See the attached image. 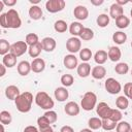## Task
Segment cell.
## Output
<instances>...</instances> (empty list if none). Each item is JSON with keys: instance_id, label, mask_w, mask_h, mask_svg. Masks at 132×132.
<instances>
[{"instance_id": "cell-1", "label": "cell", "mask_w": 132, "mask_h": 132, "mask_svg": "<svg viewBox=\"0 0 132 132\" xmlns=\"http://www.w3.org/2000/svg\"><path fill=\"white\" fill-rule=\"evenodd\" d=\"M32 102H33V95L30 92L21 93V95L14 100V104L16 106V109L23 113L29 112L31 110Z\"/></svg>"}, {"instance_id": "cell-2", "label": "cell", "mask_w": 132, "mask_h": 132, "mask_svg": "<svg viewBox=\"0 0 132 132\" xmlns=\"http://www.w3.org/2000/svg\"><path fill=\"white\" fill-rule=\"evenodd\" d=\"M35 103L42 109H45V110H51L55 103H54V100L51 98V96L46 93V92H38L35 96Z\"/></svg>"}, {"instance_id": "cell-3", "label": "cell", "mask_w": 132, "mask_h": 132, "mask_svg": "<svg viewBox=\"0 0 132 132\" xmlns=\"http://www.w3.org/2000/svg\"><path fill=\"white\" fill-rule=\"evenodd\" d=\"M96 103H97V96L94 92H87L85 93L81 101H80V106L84 110L86 111H90L92 109H94V107H96Z\"/></svg>"}, {"instance_id": "cell-4", "label": "cell", "mask_w": 132, "mask_h": 132, "mask_svg": "<svg viewBox=\"0 0 132 132\" xmlns=\"http://www.w3.org/2000/svg\"><path fill=\"white\" fill-rule=\"evenodd\" d=\"M6 13V21H7V28H11V29H18L21 27L22 25V21L21 18L19 15V12L13 9L10 8Z\"/></svg>"}, {"instance_id": "cell-5", "label": "cell", "mask_w": 132, "mask_h": 132, "mask_svg": "<svg viewBox=\"0 0 132 132\" xmlns=\"http://www.w3.org/2000/svg\"><path fill=\"white\" fill-rule=\"evenodd\" d=\"M65 1L64 0H48L45 2V8L51 13H56L62 11L65 8Z\"/></svg>"}, {"instance_id": "cell-6", "label": "cell", "mask_w": 132, "mask_h": 132, "mask_svg": "<svg viewBox=\"0 0 132 132\" xmlns=\"http://www.w3.org/2000/svg\"><path fill=\"white\" fill-rule=\"evenodd\" d=\"M104 87H105V90L111 94V95H116V94H119L121 91H122V86L121 84L113 77H109L105 80V84H104Z\"/></svg>"}, {"instance_id": "cell-7", "label": "cell", "mask_w": 132, "mask_h": 132, "mask_svg": "<svg viewBox=\"0 0 132 132\" xmlns=\"http://www.w3.org/2000/svg\"><path fill=\"white\" fill-rule=\"evenodd\" d=\"M28 48H29V46L26 43V41H21L20 40V41H16V42L11 44L10 53L18 58V57H21L22 55H24L28 51Z\"/></svg>"}, {"instance_id": "cell-8", "label": "cell", "mask_w": 132, "mask_h": 132, "mask_svg": "<svg viewBox=\"0 0 132 132\" xmlns=\"http://www.w3.org/2000/svg\"><path fill=\"white\" fill-rule=\"evenodd\" d=\"M81 41L78 37H70L68 38V40L66 41V50L70 53V54H75L77 52H79L81 48Z\"/></svg>"}, {"instance_id": "cell-9", "label": "cell", "mask_w": 132, "mask_h": 132, "mask_svg": "<svg viewBox=\"0 0 132 132\" xmlns=\"http://www.w3.org/2000/svg\"><path fill=\"white\" fill-rule=\"evenodd\" d=\"M64 111L66 112V114L70 116V117H74L77 116L80 111V107L79 105L74 102V101H69L68 103H66V105L64 106Z\"/></svg>"}, {"instance_id": "cell-10", "label": "cell", "mask_w": 132, "mask_h": 132, "mask_svg": "<svg viewBox=\"0 0 132 132\" xmlns=\"http://www.w3.org/2000/svg\"><path fill=\"white\" fill-rule=\"evenodd\" d=\"M63 64L64 66L67 68V69H74V68H77L78 66V61H77V58L73 55V54H69V55H66L63 59Z\"/></svg>"}, {"instance_id": "cell-11", "label": "cell", "mask_w": 132, "mask_h": 132, "mask_svg": "<svg viewBox=\"0 0 132 132\" xmlns=\"http://www.w3.org/2000/svg\"><path fill=\"white\" fill-rule=\"evenodd\" d=\"M73 14L78 21H85L89 16V10L84 5H77L73 10Z\"/></svg>"}, {"instance_id": "cell-12", "label": "cell", "mask_w": 132, "mask_h": 132, "mask_svg": "<svg viewBox=\"0 0 132 132\" xmlns=\"http://www.w3.org/2000/svg\"><path fill=\"white\" fill-rule=\"evenodd\" d=\"M110 109L111 108L109 107V105L107 103H105V102H100L99 104L96 105V112L99 116V118L102 119V120L103 119H107V116H108Z\"/></svg>"}, {"instance_id": "cell-13", "label": "cell", "mask_w": 132, "mask_h": 132, "mask_svg": "<svg viewBox=\"0 0 132 132\" xmlns=\"http://www.w3.org/2000/svg\"><path fill=\"white\" fill-rule=\"evenodd\" d=\"M20 95H21V93H20V89H19L16 86H14V85H10V86L6 87V89H5V96L7 97V99H9V100H13V101H14Z\"/></svg>"}, {"instance_id": "cell-14", "label": "cell", "mask_w": 132, "mask_h": 132, "mask_svg": "<svg viewBox=\"0 0 132 132\" xmlns=\"http://www.w3.org/2000/svg\"><path fill=\"white\" fill-rule=\"evenodd\" d=\"M45 68V62L41 58H36L31 62V70L35 73H40Z\"/></svg>"}, {"instance_id": "cell-15", "label": "cell", "mask_w": 132, "mask_h": 132, "mask_svg": "<svg viewBox=\"0 0 132 132\" xmlns=\"http://www.w3.org/2000/svg\"><path fill=\"white\" fill-rule=\"evenodd\" d=\"M41 44H42V48L43 51L47 52V53H51L53 52L55 48H56V45H57V42L54 38L52 37H44L42 40H41Z\"/></svg>"}, {"instance_id": "cell-16", "label": "cell", "mask_w": 132, "mask_h": 132, "mask_svg": "<svg viewBox=\"0 0 132 132\" xmlns=\"http://www.w3.org/2000/svg\"><path fill=\"white\" fill-rule=\"evenodd\" d=\"M54 95H55V98L59 102H64V101H66V99H68L69 93H68V90L65 87H59L55 90Z\"/></svg>"}, {"instance_id": "cell-17", "label": "cell", "mask_w": 132, "mask_h": 132, "mask_svg": "<svg viewBox=\"0 0 132 132\" xmlns=\"http://www.w3.org/2000/svg\"><path fill=\"white\" fill-rule=\"evenodd\" d=\"M91 65L88 62H82L81 64H79L77 66V74L79 77H88L91 73Z\"/></svg>"}, {"instance_id": "cell-18", "label": "cell", "mask_w": 132, "mask_h": 132, "mask_svg": "<svg viewBox=\"0 0 132 132\" xmlns=\"http://www.w3.org/2000/svg\"><path fill=\"white\" fill-rule=\"evenodd\" d=\"M124 14V8L123 6L117 4V3H113L110 5V8H109V16L112 18V19H117L121 15Z\"/></svg>"}, {"instance_id": "cell-19", "label": "cell", "mask_w": 132, "mask_h": 132, "mask_svg": "<svg viewBox=\"0 0 132 132\" xmlns=\"http://www.w3.org/2000/svg\"><path fill=\"white\" fill-rule=\"evenodd\" d=\"M107 55H108V59L110 61L118 62L122 57V52L118 46H110L107 52Z\"/></svg>"}, {"instance_id": "cell-20", "label": "cell", "mask_w": 132, "mask_h": 132, "mask_svg": "<svg viewBox=\"0 0 132 132\" xmlns=\"http://www.w3.org/2000/svg\"><path fill=\"white\" fill-rule=\"evenodd\" d=\"M31 71V63H29L28 61H21L18 64V72L20 75L22 76H26L29 74V72Z\"/></svg>"}, {"instance_id": "cell-21", "label": "cell", "mask_w": 132, "mask_h": 132, "mask_svg": "<svg viewBox=\"0 0 132 132\" xmlns=\"http://www.w3.org/2000/svg\"><path fill=\"white\" fill-rule=\"evenodd\" d=\"M91 75L95 78V79H102L105 77L106 75V69L105 67L101 66V65H98V66H95L92 71H91Z\"/></svg>"}, {"instance_id": "cell-22", "label": "cell", "mask_w": 132, "mask_h": 132, "mask_svg": "<svg viewBox=\"0 0 132 132\" xmlns=\"http://www.w3.org/2000/svg\"><path fill=\"white\" fill-rule=\"evenodd\" d=\"M84 26L79 22H72L69 26V32L73 37H77L80 35L81 31L84 30Z\"/></svg>"}, {"instance_id": "cell-23", "label": "cell", "mask_w": 132, "mask_h": 132, "mask_svg": "<svg viewBox=\"0 0 132 132\" xmlns=\"http://www.w3.org/2000/svg\"><path fill=\"white\" fill-rule=\"evenodd\" d=\"M29 16L34 20V21H37V20H40L41 16H42V9L38 6V5H32L30 8H29Z\"/></svg>"}, {"instance_id": "cell-24", "label": "cell", "mask_w": 132, "mask_h": 132, "mask_svg": "<svg viewBox=\"0 0 132 132\" xmlns=\"http://www.w3.org/2000/svg\"><path fill=\"white\" fill-rule=\"evenodd\" d=\"M108 59V55H107V52L103 51V50H99L95 53L94 55V61L98 64V65H102L104 64Z\"/></svg>"}, {"instance_id": "cell-25", "label": "cell", "mask_w": 132, "mask_h": 132, "mask_svg": "<svg viewBox=\"0 0 132 132\" xmlns=\"http://www.w3.org/2000/svg\"><path fill=\"white\" fill-rule=\"evenodd\" d=\"M2 64H4L7 68H12L16 64V57L13 56L11 53L6 54L2 58Z\"/></svg>"}, {"instance_id": "cell-26", "label": "cell", "mask_w": 132, "mask_h": 132, "mask_svg": "<svg viewBox=\"0 0 132 132\" xmlns=\"http://www.w3.org/2000/svg\"><path fill=\"white\" fill-rule=\"evenodd\" d=\"M42 44H41V41H39L38 43L34 44V45H30L29 48H28V53H29V56L32 57V58H38V56L40 55L41 51H42Z\"/></svg>"}, {"instance_id": "cell-27", "label": "cell", "mask_w": 132, "mask_h": 132, "mask_svg": "<svg viewBox=\"0 0 132 132\" xmlns=\"http://www.w3.org/2000/svg\"><path fill=\"white\" fill-rule=\"evenodd\" d=\"M130 25V19L128 16H126L125 14L119 16L116 19V26L119 29H125Z\"/></svg>"}, {"instance_id": "cell-28", "label": "cell", "mask_w": 132, "mask_h": 132, "mask_svg": "<svg viewBox=\"0 0 132 132\" xmlns=\"http://www.w3.org/2000/svg\"><path fill=\"white\" fill-rule=\"evenodd\" d=\"M112 40H113L114 43H117L119 45L120 44H124L126 42V40H127V35H126V33H124L122 31H117L112 35Z\"/></svg>"}, {"instance_id": "cell-29", "label": "cell", "mask_w": 132, "mask_h": 132, "mask_svg": "<svg viewBox=\"0 0 132 132\" xmlns=\"http://www.w3.org/2000/svg\"><path fill=\"white\" fill-rule=\"evenodd\" d=\"M116 105L118 107V109L120 110H125L128 108L129 106V100L126 96H119L116 100Z\"/></svg>"}, {"instance_id": "cell-30", "label": "cell", "mask_w": 132, "mask_h": 132, "mask_svg": "<svg viewBox=\"0 0 132 132\" xmlns=\"http://www.w3.org/2000/svg\"><path fill=\"white\" fill-rule=\"evenodd\" d=\"M88 125H89V128L91 130H97V129L102 127V119L96 118V117L90 118L88 121Z\"/></svg>"}, {"instance_id": "cell-31", "label": "cell", "mask_w": 132, "mask_h": 132, "mask_svg": "<svg viewBox=\"0 0 132 132\" xmlns=\"http://www.w3.org/2000/svg\"><path fill=\"white\" fill-rule=\"evenodd\" d=\"M54 29L56 32L58 33H63V32H66V30L68 29V26H67V23L63 20H58L55 22L54 24Z\"/></svg>"}, {"instance_id": "cell-32", "label": "cell", "mask_w": 132, "mask_h": 132, "mask_svg": "<svg viewBox=\"0 0 132 132\" xmlns=\"http://www.w3.org/2000/svg\"><path fill=\"white\" fill-rule=\"evenodd\" d=\"M122 112L120 111V109H113V108H111L110 109V111H109V113H108V116H107V119H109V120H111V121H113V122H117V123H119L120 121H122Z\"/></svg>"}, {"instance_id": "cell-33", "label": "cell", "mask_w": 132, "mask_h": 132, "mask_svg": "<svg viewBox=\"0 0 132 132\" xmlns=\"http://www.w3.org/2000/svg\"><path fill=\"white\" fill-rule=\"evenodd\" d=\"M0 122L3 125H9L12 122V117L11 113L7 110H2L0 112Z\"/></svg>"}, {"instance_id": "cell-34", "label": "cell", "mask_w": 132, "mask_h": 132, "mask_svg": "<svg viewBox=\"0 0 132 132\" xmlns=\"http://www.w3.org/2000/svg\"><path fill=\"white\" fill-rule=\"evenodd\" d=\"M118 123L117 122H113L109 119H103L102 120V129L105 130V131H112L116 127H117Z\"/></svg>"}, {"instance_id": "cell-35", "label": "cell", "mask_w": 132, "mask_h": 132, "mask_svg": "<svg viewBox=\"0 0 132 132\" xmlns=\"http://www.w3.org/2000/svg\"><path fill=\"white\" fill-rule=\"evenodd\" d=\"M96 22H97V25L99 27L104 28V27L108 26V24H109V15H107L105 13H101V14H99L97 16Z\"/></svg>"}, {"instance_id": "cell-36", "label": "cell", "mask_w": 132, "mask_h": 132, "mask_svg": "<svg viewBox=\"0 0 132 132\" xmlns=\"http://www.w3.org/2000/svg\"><path fill=\"white\" fill-rule=\"evenodd\" d=\"M10 46L11 44H9L6 39H0V55L5 56L6 54L10 53Z\"/></svg>"}, {"instance_id": "cell-37", "label": "cell", "mask_w": 132, "mask_h": 132, "mask_svg": "<svg viewBox=\"0 0 132 132\" xmlns=\"http://www.w3.org/2000/svg\"><path fill=\"white\" fill-rule=\"evenodd\" d=\"M114 71H116L118 74H121V75L126 74V73H128V71H129V66H128V64L125 63V62H120V63H118V64L116 65Z\"/></svg>"}, {"instance_id": "cell-38", "label": "cell", "mask_w": 132, "mask_h": 132, "mask_svg": "<svg viewBox=\"0 0 132 132\" xmlns=\"http://www.w3.org/2000/svg\"><path fill=\"white\" fill-rule=\"evenodd\" d=\"M79 37H80V39H82V40H85V41H89V40L93 39V37H94V32H93L92 29L85 27L84 30L81 31Z\"/></svg>"}, {"instance_id": "cell-39", "label": "cell", "mask_w": 132, "mask_h": 132, "mask_svg": "<svg viewBox=\"0 0 132 132\" xmlns=\"http://www.w3.org/2000/svg\"><path fill=\"white\" fill-rule=\"evenodd\" d=\"M130 130H131V126L126 121H120L116 127L117 132H130Z\"/></svg>"}, {"instance_id": "cell-40", "label": "cell", "mask_w": 132, "mask_h": 132, "mask_svg": "<svg viewBox=\"0 0 132 132\" xmlns=\"http://www.w3.org/2000/svg\"><path fill=\"white\" fill-rule=\"evenodd\" d=\"M25 41H26V43L28 44V46H30V45H34V44H36V43L39 42L38 35L35 34V33H29V34L26 35Z\"/></svg>"}, {"instance_id": "cell-41", "label": "cell", "mask_w": 132, "mask_h": 132, "mask_svg": "<svg viewBox=\"0 0 132 132\" xmlns=\"http://www.w3.org/2000/svg\"><path fill=\"white\" fill-rule=\"evenodd\" d=\"M79 58L82 62H88L89 60H91L92 58V52L90 48L88 47H85L82 50L79 51Z\"/></svg>"}, {"instance_id": "cell-42", "label": "cell", "mask_w": 132, "mask_h": 132, "mask_svg": "<svg viewBox=\"0 0 132 132\" xmlns=\"http://www.w3.org/2000/svg\"><path fill=\"white\" fill-rule=\"evenodd\" d=\"M73 82H74V78H73V76H72L71 74H63V75L61 76V84H62L65 88L72 86Z\"/></svg>"}, {"instance_id": "cell-43", "label": "cell", "mask_w": 132, "mask_h": 132, "mask_svg": "<svg viewBox=\"0 0 132 132\" xmlns=\"http://www.w3.org/2000/svg\"><path fill=\"white\" fill-rule=\"evenodd\" d=\"M43 116L48 120V122H50L51 124L56 123V122H57V120H58L57 112H56V111H54V110H46V111L44 112V114H43Z\"/></svg>"}, {"instance_id": "cell-44", "label": "cell", "mask_w": 132, "mask_h": 132, "mask_svg": "<svg viewBox=\"0 0 132 132\" xmlns=\"http://www.w3.org/2000/svg\"><path fill=\"white\" fill-rule=\"evenodd\" d=\"M37 125H38L39 129H45L47 127H51V123L44 116H41L37 119Z\"/></svg>"}, {"instance_id": "cell-45", "label": "cell", "mask_w": 132, "mask_h": 132, "mask_svg": "<svg viewBox=\"0 0 132 132\" xmlns=\"http://www.w3.org/2000/svg\"><path fill=\"white\" fill-rule=\"evenodd\" d=\"M124 93L127 98L132 99V82H127L124 85Z\"/></svg>"}, {"instance_id": "cell-46", "label": "cell", "mask_w": 132, "mask_h": 132, "mask_svg": "<svg viewBox=\"0 0 132 132\" xmlns=\"http://www.w3.org/2000/svg\"><path fill=\"white\" fill-rule=\"evenodd\" d=\"M0 25H1L2 28H7L6 13H1V15H0Z\"/></svg>"}, {"instance_id": "cell-47", "label": "cell", "mask_w": 132, "mask_h": 132, "mask_svg": "<svg viewBox=\"0 0 132 132\" xmlns=\"http://www.w3.org/2000/svg\"><path fill=\"white\" fill-rule=\"evenodd\" d=\"M23 132H40V131H39V129H38L37 127L30 125V126H27V127L24 129Z\"/></svg>"}, {"instance_id": "cell-48", "label": "cell", "mask_w": 132, "mask_h": 132, "mask_svg": "<svg viewBox=\"0 0 132 132\" xmlns=\"http://www.w3.org/2000/svg\"><path fill=\"white\" fill-rule=\"evenodd\" d=\"M60 132H74L73 128L71 126H68V125H65L63 126L61 129H60Z\"/></svg>"}, {"instance_id": "cell-49", "label": "cell", "mask_w": 132, "mask_h": 132, "mask_svg": "<svg viewBox=\"0 0 132 132\" xmlns=\"http://www.w3.org/2000/svg\"><path fill=\"white\" fill-rule=\"evenodd\" d=\"M3 3L6 6H13L16 4V0H3Z\"/></svg>"}, {"instance_id": "cell-50", "label": "cell", "mask_w": 132, "mask_h": 132, "mask_svg": "<svg viewBox=\"0 0 132 132\" xmlns=\"http://www.w3.org/2000/svg\"><path fill=\"white\" fill-rule=\"evenodd\" d=\"M6 72V66L4 64H0V76H4Z\"/></svg>"}, {"instance_id": "cell-51", "label": "cell", "mask_w": 132, "mask_h": 132, "mask_svg": "<svg viewBox=\"0 0 132 132\" xmlns=\"http://www.w3.org/2000/svg\"><path fill=\"white\" fill-rule=\"evenodd\" d=\"M103 0H91V4H93V5H95V6H99V5H101V4H103Z\"/></svg>"}, {"instance_id": "cell-52", "label": "cell", "mask_w": 132, "mask_h": 132, "mask_svg": "<svg viewBox=\"0 0 132 132\" xmlns=\"http://www.w3.org/2000/svg\"><path fill=\"white\" fill-rule=\"evenodd\" d=\"M39 131L40 132H54V130H53L52 127H47L45 129H39Z\"/></svg>"}, {"instance_id": "cell-53", "label": "cell", "mask_w": 132, "mask_h": 132, "mask_svg": "<svg viewBox=\"0 0 132 132\" xmlns=\"http://www.w3.org/2000/svg\"><path fill=\"white\" fill-rule=\"evenodd\" d=\"M116 3H117V4H119V5H121V6H123V5L127 4V3H128V1H122V0H117V1H116Z\"/></svg>"}, {"instance_id": "cell-54", "label": "cell", "mask_w": 132, "mask_h": 132, "mask_svg": "<svg viewBox=\"0 0 132 132\" xmlns=\"http://www.w3.org/2000/svg\"><path fill=\"white\" fill-rule=\"evenodd\" d=\"M79 132H93V131L90 128H85V129H81Z\"/></svg>"}, {"instance_id": "cell-55", "label": "cell", "mask_w": 132, "mask_h": 132, "mask_svg": "<svg viewBox=\"0 0 132 132\" xmlns=\"http://www.w3.org/2000/svg\"><path fill=\"white\" fill-rule=\"evenodd\" d=\"M39 2H40L39 0H34V1H33V0H30V3H32L33 5H34V4H38Z\"/></svg>"}, {"instance_id": "cell-56", "label": "cell", "mask_w": 132, "mask_h": 132, "mask_svg": "<svg viewBox=\"0 0 132 132\" xmlns=\"http://www.w3.org/2000/svg\"><path fill=\"white\" fill-rule=\"evenodd\" d=\"M1 131H2V132H5V130H4V125H3V124H1Z\"/></svg>"}, {"instance_id": "cell-57", "label": "cell", "mask_w": 132, "mask_h": 132, "mask_svg": "<svg viewBox=\"0 0 132 132\" xmlns=\"http://www.w3.org/2000/svg\"><path fill=\"white\" fill-rule=\"evenodd\" d=\"M130 14H131V16H132V8H131V10H130Z\"/></svg>"}, {"instance_id": "cell-58", "label": "cell", "mask_w": 132, "mask_h": 132, "mask_svg": "<svg viewBox=\"0 0 132 132\" xmlns=\"http://www.w3.org/2000/svg\"><path fill=\"white\" fill-rule=\"evenodd\" d=\"M131 47H132V41H131Z\"/></svg>"}, {"instance_id": "cell-59", "label": "cell", "mask_w": 132, "mask_h": 132, "mask_svg": "<svg viewBox=\"0 0 132 132\" xmlns=\"http://www.w3.org/2000/svg\"><path fill=\"white\" fill-rule=\"evenodd\" d=\"M130 132H132V128H131V130H130Z\"/></svg>"}, {"instance_id": "cell-60", "label": "cell", "mask_w": 132, "mask_h": 132, "mask_svg": "<svg viewBox=\"0 0 132 132\" xmlns=\"http://www.w3.org/2000/svg\"><path fill=\"white\" fill-rule=\"evenodd\" d=\"M131 75H132V70H131Z\"/></svg>"}, {"instance_id": "cell-61", "label": "cell", "mask_w": 132, "mask_h": 132, "mask_svg": "<svg viewBox=\"0 0 132 132\" xmlns=\"http://www.w3.org/2000/svg\"><path fill=\"white\" fill-rule=\"evenodd\" d=\"M107 132H111V131H107Z\"/></svg>"}]
</instances>
